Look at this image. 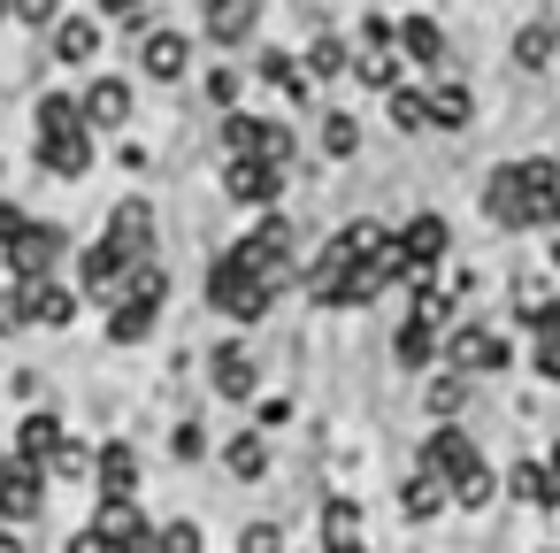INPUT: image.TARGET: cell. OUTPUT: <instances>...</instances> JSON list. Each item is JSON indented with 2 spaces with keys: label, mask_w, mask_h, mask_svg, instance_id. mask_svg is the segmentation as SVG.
I'll use <instances>...</instances> for the list:
<instances>
[{
  "label": "cell",
  "mask_w": 560,
  "mask_h": 553,
  "mask_svg": "<svg viewBox=\"0 0 560 553\" xmlns=\"http://www.w3.org/2000/svg\"><path fill=\"white\" fill-rule=\"evenodd\" d=\"M78 108H85V131H124L131 124V108H139V93H131V78H93L85 93H78Z\"/></svg>",
  "instance_id": "ac0fdd59"
},
{
  "label": "cell",
  "mask_w": 560,
  "mask_h": 553,
  "mask_svg": "<svg viewBox=\"0 0 560 553\" xmlns=\"http://www.w3.org/2000/svg\"><path fill=\"white\" fill-rule=\"evenodd\" d=\"M438 354H445V331H438L422 308H399V323H392V361H399V369H415V377H430V369H438Z\"/></svg>",
  "instance_id": "7c38bea8"
},
{
  "label": "cell",
  "mask_w": 560,
  "mask_h": 553,
  "mask_svg": "<svg viewBox=\"0 0 560 553\" xmlns=\"http://www.w3.org/2000/svg\"><path fill=\"white\" fill-rule=\"evenodd\" d=\"M300 70H307V85H338V78H353V39L323 32V39L300 55Z\"/></svg>",
  "instance_id": "f1b7e54d"
},
{
  "label": "cell",
  "mask_w": 560,
  "mask_h": 553,
  "mask_svg": "<svg viewBox=\"0 0 560 553\" xmlns=\"http://www.w3.org/2000/svg\"><path fill=\"white\" fill-rule=\"evenodd\" d=\"M208 47H246L261 32V0H208Z\"/></svg>",
  "instance_id": "484cf974"
},
{
  "label": "cell",
  "mask_w": 560,
  "mask_h": 553,
  "mask_svg": "<svg viewBox=\"0 0 560 553\" xmlns=\"http://www.w3.org/2000/svg\"><path fill=\"white\" fill-rule=\"evenodd\" d=\"M468 400H476L468 377H453V369H430V377H422V407H430V423H460Z\"/></svg>",
  "instance_id": "4316f807"
},
{
  "label": "cell",
  "mask_w": 560,
  "mask_h": 553,
  "mask_svg": "<svg viewBox=\"0 0 560 553\" xmlns=\"http://www.w3.org/2000/svg\"><path fill=\"white\" fill-rule=\"evenodd\" d=\"M124 277H131V262L101 239V246H78V292L93 300V308H116L124 300Z\"/></svg>",
  "instance_id": "5bb4252c"
},
{
  "label": "cell",
  "mask_w": 560,
  "mask_h": 553,
  "mask_svg": "<svg viewBox=\"0 0 560 553\" xmlns=\"http://www.w3.org/2000/svg\"><path fill=\"white\" fill-rule=\"evenodd\" d=\"M545 476H552V492H560V430L545 438Z\"/></svg>",
  "instance_id": "9f6ffc18"
},
{
  "label": "cell",
  "mask_w": 560,
  "mask_h": 553,
  "mask_svg": "<svg viewBox=\"0 0 560 553\" xmlns=\"http://www.w3.org/2000/svg\"><path fill=\"white\" fill-rule=\"evenodd\" d=\"M62 254H70V231L62 223H24V239L9 246V269H16V285H32V277H55Z\"/></svg>",
  "instance_id": "8fae6325"
},
{
  "label": "cell",
  "mask_w": 560,
  "mask_h": 553,
  "mask_svg": "<svg viewBox=\"0 0 560 553\" xmlns=\"http://www.w3.org/2000/svg\"><path fill=\"white\" fill-rule=\"evenodd\" d=\"M384 116H392V131H407V139H422V131H430V93L399 78V85L384 93Z\"/></svg>",
  "instance_id": "e575fe53"
},
{
  "label": "cell",
  "mask_w": 560,
  "mask_h": 553,
  "mask_svg": "<svg viewBox=\"0 0 560 553\" xmlns=\"http://www.w3.org/2000/svg\"><path fill=\"white\" fill-rule=\"evenodd\" d=\"M101 9V24H124V32H147V16H154V0H93Z\"/></svg>",
  "instance_id": "7bdbcfd3"
},
{
  "label": "cell",
  "mask_w": 560,
  "mask_h": 553,
  "mask_svg": "<svg viewBox=\"0 0 560 553\" xmlns=\"http://www.w3.org/2000/svg\"><path fill=\"white\" fill-rule=\"evenodd\" d=\"M0 469H9V446H0Z\"/></svg>",
  "instance_id": "6125c7cd"
},
{
  "label": "cell",
  "mask_w": 560,
  "mask_h": 553,
  "mask_svg": "<svg viewBox=\"0 0 560 553\" xmlns=\"http://www.w3.org/2000/svg\"><path fill=\"white\" fill-rule=\"evenodd\" d=\"M32 154H39V170H47V177L78 185V177L93 170V131H55V139H39Z\"/></svg>",
  "instance_id": "d4e9b609"
},
{
  "label": "cell",
  "mask_w": 560,
  "mask_h": 553,
  "mask_svg": "<svg viewBox=\"0 0 560 553\" xmlns=\"http://www.w3.org/2000/svg\"><path fill=\"white\" fill-rule=\"evenodd\" d=\"M254 78H261V85H277L284 101H307V93H315V85H307V70H300V55H284V47H261V55H254Z\"/></svg>",
  "instance_id": "836d02e7"
},
{
  "label": "cell",
  "mask_w": 560,
  "mask_h": 553,
  "mask_svg": "<svg viewBox=\"0 0 560 553\" xmlns=\"http://www.w3.org/2000/svg\"><path fill=\"white\" fill-rule=\"evenodd\" d=\"M62 438H70V430H62V415H55V407H32V415L16 423V438H9V461H32V469H47Z\"/></svg>",
  "instance_id": "cb8c5ba5"
},
{
  "label": "cell",
  "mask_w": 560,
  "mask_h": 553,
  "mask_svg": "<svg viewBox=\"0 0 560 553\" xmlns=\"http://www.w3.org/2000/svg\"><path fill=\"white\" fill-rule=\"evenodd\" d=\"M392 507H399L407 522H438V515H453L445 484H438V476H422V469H415V476H399V499H392Z\"/></svg>",
  "instance_id": "1f68e13d"
},
{
  "label": "cell",
  "mask_w": 560,
  "mask_h": 553,
  "mask_svg": "<svg viewBox=\"0 0 560 553\" xmlns=\"http://www.w3.org/2000/svg\"><path fill=\"white\" fill-rule=\"evenodd\" d=\"M208 384H215V400H261V354L254 346H238V338H223L215 354H208Z\"/></svg>",
  "instance_id": "30bf717a"
},
{
  "label": "cell",
  "mask_w": 560,
  "mask_h": 553,
  "mask_svg": "<svg viewBox=\"0 0 560 553\" xmlns=\"http://www.w3.org/2000/svg\"><path fill=\"white\" fill-rule=\"evenodd\" d=\"M16 331H32V308H24V285H9V292H0V338H16Z\"/></svg>",
  "instance_id": "c3c4849f"
},
{
  "label": "cell",
  "mask_w": 560,
  "mask_h": 553,
  "mask_svg": "<svg viewBox=\"0 0 560 553\" xmlns=\"http://www.w3.org/2000/svg\"><path fill=\"white\" fill-rule=\"evenodd\" d=\"M323 254H330V262H392V223H384V216H353V223L330 231Z\"/></svg>",
  "instance_id": "44dd1931"
},
{
  "label": "cell",
  "mask_w": 560,
  "mask_h": 553,
  "mask_svg": "<svg viewBox=\"0 0 560 553\" xmlns=\"http://www.w3.org/2000/svg\"><path fill=\"white\" fill-rule=\"evenodd\" d=\"M154 323H162V308H147V300H116V308H108V346H147Z\"/></svg>",
  "instance_id": "d590c367"
},
{
  "label": "cell",
  "mask_w": 560,
  "mask_h": 553,
  "mask_svg": "<svg viewBox=\"0 0 560 553\" xmlns=\"http://www.w3.org/2000/svg\"><path fill=\"white\" fill-rule=\"evenodd\" d=\"M529 377H537V384H560V331L529 338Z\"/></svg>",
  "instance_id": "f6af8a7d"
},
{
  "label": "cell",
  "mask_w": 560,
  "mask_h": 553,
  "mask_svg": "<svg viewBox=\"0 0 560 553\" xmlns=\"http://www.w3.org/2000/svg\"><path fill=\"white\" fill-rule=\"evenodd\" d=\"M154 553H208L200 515H170V522H154Z\"/></svg>",
  "instance_id": "60d3db41"
},
{
  "label": "cell",
  "mask_w": 560,
  "mask_h": 553,
  "mask_svg": "<svg viewBox=\"0 0 560 553\" xmlns=\"http://www.w3.org/2000/svg\"><path fill=\"white\" fill-rule=\"evenodd\" d=\"M238 262H246L277 300H284V292L300 285V231H292V216H284V208H261V216H254V231L238 239Z\"/></svg>",
  "instance_id": "3957f363"
},
{
  "label": "cell",
  "mask_w": 560,
  "mask_h": 553,
  "mask_svg": "<svg viewBox=\"0 0 560 553\" xmlns=\"http://www.w3.org/2000/svg\"><path fill=\"white\" fill-rule=\"evenodd\" d=\"M47 476H93V446L62 438V446H55V461H47Z\"/></svg>",
  "instance_id": "bcb514c9"
},
{
  "label": "cell",
  "mask_w": 560,
  "mask_h": 553,
  "mask_svg": "<svg viewBox=\"0 0 560 553\" xmlns=\"http://www.w3.org/2000/svg\"><path fill=\"white\" fill-rule=\"evenodd\" d=\"M208 101L215 108H238V70H208Z\"/></svg>",
  "instance_id": "816d5d0a"
},
{
  "label": "cell",
  "mask_w": 560,
  "mask_h": 553,
  "mask_svg": "<svg viewBox=\"0 0 560 553\" xmlns=\"http://www.w3.org/2000/svg\"><path fill=\"white\" fill-rule=\"evenodd\" d=\"M552 55H560V39H552V24H545V16H537V24H522V32L506 39V62H514V70H529V78H537V70H552Z\"/></svg>",
  "instance_id": "d6a6232c"
},
{
  "label": "cell",
  "mask_w": 560,
  "mask_h": 553,
  "mask_svg": "<svg viewBox=\"0 0 560 553\" xmlns=\"http://www.w3.org/2000/svg\"><path fill=\"white\" fill-rule=\"evenodd\" d=\"M483 461V446H476V430L468 423H430L422 430V453H415V469L422 476H438V484H453L460 469H476Z\"/></svg>",
  "instance_id": "ba28073f"
},
{
  "label": "cell",
  "mask_w": 560,
  "mask_h": 553,
  "mask_svg": "<svg viewBox=\"0 0 560 553\" xmlns=\"http://www.w3.org/2000/svg\"><path fill=\"white\" fill-rule=\"evenodd\" d=\"M0 553H24V538H16V530H0Z\"/></svg>",
  "instance_id": "680465c9"
},
{
  "label": "cell",
  "mask_w": 560,
  "mask_h": 553,
  "mask_svg": "<svg viewBox=\"0 0 560 553\" xmlns=\"http://www.w3.org/2000/svg\"><path fill=\"white\" fill-rule=\"evenodd\" d=\"M9 16L32 24V32H55L62 24V0H9Z\"/></svg>",
  "instance_id": "7dc6e473"
},
{
  "label": "cell",
  "mask_w": 560,
  "mask_h": 553,
  "mask_svg": "<svg viewBox=\"0 0 560 553\" xmlns=\"http://www.w3.org/2000/svg\"><path fill=\"white\" fill-rule=\"evenodd\" d=\"M284 185H292V170H277V162H254V154H231L223 162V200L231 208H284Z\"/></svg>",
  "instance_id": "52a82bcc"
},
{
  "label": "cell",
  "mask_w": 560,
  "mask_h": 553,
  "mask_svg": "<svg viewBox=\"0 0 560 553\" xmlns=\"http://www.w3.org/2000/svg\"><path fill=\"white\" fill-rule=\"evenodd\" d=\"M124 300L170 308V269H162V262H131V277H124Z\"/></svg>",
  "instance_id": "b9f144b4"
},
{
  "label": "cell",
  "mask_w": 560,
  "mask_h": 553,
  "mask_svg": "<svg viewBox=\"0 0 560 553\" xmlns=\"http://www.w3.org/2000/svg\"><path fill=\"white\" fill-rule=\"evenodd\" d=\"M315 530H323V545H346V538H361V499L330 492V499L315 507Z\"/></svg>",
  "instance_id": "74e56055"
},
{
  "label": "cell",
  "mask_w": 560,
  "mask_h": 553,
  "mask_svg": "<svg viewBox=\"0 0 560 553\" xmlns=\"http://www.w3.org/2000/svg\"><path fill=\"white\" fill-rule=\"evenodd\" d=\"M93 484H101V499H139V446L131 438L93 446Z\"/></svg>",
  "instance_id": "603a6c76"
},
{
  "label": "cell",
  "mask_w": 560,
  "mask_h": 553,
  "mask_svg": "<svg viewBox=\"0 0 560 553\" xmlns=\"http://www.w3.org/2000/svg\"><path fill=\"white\" fill-rule=\"evenodd\" d=\"M55 62H70V70L101 62V16H62L55 24Z\"/></svg>",
  "instance_id": "83f0119b"
},
{
  "label": "cell",
  "mask_w": 560,
  "mask_h": 553,
  "mask_svg": "<svg viewBox=\"0 0 560 553\" xmlns=\"http://www.w3.org/2000/svg\"><path fill=\"white\" fill-rule=\"evenodd\" d=\"M307 553H330V545H323V538H315V545H307Z\"/></svg>",
  "instance_id": "94428289"
},
{
  "label": "cell",
  "mask_w": 560,
  "mask_h": 553,
  "mask_svg": "<svg viewBox=\"0 0 560 553\" xmlns=\"http://www.w3.org/2000/svg\"><path fill=\"white\" fill-rule=\"evenodd\" d=\"M62 553H116V545H108V538L85 522V530H70V545H62Z\"/></svg>",
  "instance_id": "11a10c76"
},
{
  "label": "cell",
  "mask_w": 560,
  "mask_h": 553,
  "mask_svg": "<svg viewBox=\"0 0 560 553\" xmlns=\"http://www.w3.org/2000/svg\"><path fill=\"white\" fill-rule=\"evenodd\" d=\"M422 93H430V131H476V85L468 78L438 70Z\"/></svg>",
  "instance_id": "ffe728a7"
},
{
  "label": "cell",
  "mask_w": 560,
  "mask_h": 553,
  "mask_svg": "<svg viewBox=\"0 0 560 553\" xmlns=\"http://www.w3.org/2000/svg\"><path fill=\"white\" fill-rule=\"evenodd\" d=\"M545 553H560V538H552V545H545Z\"/></svg>",
  "instance_id": "be15d7a7"
},
{
  "label": "cell",
  "mask_w": 560,
  "mask_h": 553,
  "mask_svg": "<svg viewBox=\"0 0 560 553\" xmlns=\"http://www.w3.org/2000/svg\"><path fill=\"white\" fill-rule=\"evenodd\" d=\"M483 216L506 239H529V231L552 239L560 231V154H506V162H491Z\"/></svg>",
  "instance_id": "6da1fadb"
},
{
  "label": "cell",
  "mask_w": 560,
  "mask_h": 553,
  "mask_svg": "<svg viewBox=\"0 0 560 553\" xmlns=\"http://www.w3.org/2000/svg\"><path fill=\"white\" fill-rule=\"evenodd\" d=\"M315 147H323V162H361V116L330 108V116H323V131H315Z\"/></svg>",
  "instance_id": "8d00e7d4"
},
{
  "label": "cell",
  "mask_w": 560,
  "mask_h": 553,
  "mask_svg": "<svg viewBox=\"0 0 560 553\" xmlns=\"http://www.w3.org/2000/svg\"><path fill=\"white\" fill-rule=\"evenodd\" d=\"M545 24H552V39H560V0H552V9H545Z\"/></svg>",
  "instance_id": "91938a15"
},
{
  "label": "cell",
  "mask_w": 560,
  "mask_h": 553,
  "mask_svg": "<svg viewBox=\"0 0 560 553\" xmlns=\"http://www.w3.org/2000/svg\"><path fill=\"white\" fill-rule=\"evenodd\" d=\"M223 469H231L238 484H261V476H269V430H231V438H223Z\"/></svg>",
  "instance_id": "f546056e"
},
{
  "label": "cell",
  "mask_w": 560,
  "mask_h": 553,
  "mask_svg": "<svg viewBox=\"0 0 560 553\" xmlns=\"http://www.w3.org/2000/svg\"><path fill=\"white\" fill-rule=\"evenodd\" d=\"M392 262H399V285H430L445 262H453V216L445 208H415L407 223H392Z\"/></svg>",
  "instance_id": "7a4b0ae2"
},
{
  "label": "cell",
  "mask_w": 560,
  "mask_h": 553,
  "mask_svg": "<svg viewBox=\"0 0 560 553\" xmlns=\"http://www.w3.org/2000/svg\"><path fill=\"white\" fill-rule=\"evenodd\" d=\"M39 507H47V469L9 461V469H0V522L24 530V522H39Z\"/></svg>",
  "instance_id": "2e32d148"
},
{
  "label": "cell",
  "mask_w": 560,
  "mask_h": 553,
  "mask_svg": "<svg viewBox=\"0 0 560 553\" xmlns=\"http://www.w3.org/2000/svg\"><path fill=\"white\" fill-rule=\"evenodd\" d=\"M32 124H39V139H55V131H85V108H78V93H39Z\"/></svg>",
  "instance_id": "f35d334b"
},
{
  "label": "cell",
  "mask_w": 560,
  "mask_h": 553,
  "mask_svg": "<svg viewBox=\"0 0 560 553\" xmlns=\"http://www.w3.org/2000/svg\"><path fill=\"white\" fill-rule=\"evenodd\" d=\"M353 78H361L369 93H392V85L407 78V62H399V47H376V55H353Z\"/></svg>",
  "instance_id": "ab89813d"
},
{
  "label": "cell",
  "mask_w": 560,
  "mask_h": 553,
  "mask_svg": "<svg viewBox=\"0 0 560 553\" xmlns=\"http://www.w3.org/2000/svg\"><path fill=\"white\" fill-rule=\"evenodd\" d=\"M238 553H292V538H284V522H246Z\"/></svg>",
  "instance_id": "ee69618b"
},
{
  "label": "cell",
  "mask_w": 560,
  "mask_h": 553,
  "mask_svg": "<svg viewBox=\"0 0 560 553\" xmlns=\"http://www.w3.org/2000/svg\"><path fill=\"white\" fill-rule=\"evenodd\" d=\"M24 223H32V216H24V208H16V200H0V254H9V246H16V239H24Z\"/></svg>",
  "instance_id": "f5cc1de1"
},
{
  "label": "cell",
  "mask_w": 560,
  "mask_h": 553,
  "mask_svg": "<svg viewBox=\"0 0 560 553\" xmlns=\"http://www.w3.org/2000/svg\"><path fill=\"white\" fill-rule=\"evenodd\" d=\"M277 423H292V400H254V430H277Z\"/></svg>",
  "instance_id": "db71d44e"
},
{
  "label": "cell",
  "mask_w": 560,
  "mask_h": 553,
  "mask_svg": "<svg viewBox=\"0 0 560 553\" xmlns=\"http://www.w3.org/2000/svg\"><path fill=\"white\" fill-rule=\"evenodd\" d=\"M445 499H453V515H483V507H499V469H491V461L460 469V476L445 484Z\"/></svg>",
  "instance_id": "4dcf8cb0"
},
{
  "label": "cell",
  "mask_w": 560,
  "mask_h": 553,
  "mask_svg": "<svg viewBox=\"0 0 560 553\" xmlns=\"http://www.w3.org/2000/svg\"><path fill=\"white\" fill-rule=\"evenodd\" d=\"M139 70H147L154 85H177V78L192 70V32H170V24L139 32Z\"/></svg>",
  "instance_id": "e0dca14e"
},
{
  "label": "cell",
  "mask_w": 560,
  "mask_h": 553,
  "mask_svg": "<svg viewBox=\"0 0 560 553\" xmlns=\"http://www.w3.org/2000/svg\"><path fill=\"white\" fill-rule=\"evenodd\" d=\"M124 262H154V239H162V223H154V208L131 193V200H116V216H108V231H101Z\"/></svg>",
  "instance_id": "4fadbf2b"
},
{
  "label": "cell",
  "mask_w": 560,
  "mask_h": 553,
  "mask_svg": "<svg viewBox=\"0 0 560 553\" xmlns=\"http://www.w3.org/2000/svg\"><path fill=\"white\" fill-rule=\"evenodd\" d=\"M200 292H208V308L223 315V323H238V331H254V323H269V308H277V292L238 262V246H223L215 262H208V277H200Z\"/></svg>",
  "instance_id": "277c9868"
},
{
  "label": "cell",
  "mask_w": 560,
  "mask_h": 553,
  "mask_svg": "<svg viewBox=\"0 0 560 553\" xmlns=\"http://www.w3.org/2000/svg\"><path fill=\"white\" fill-rule=\"evenodd\" d=\"M215 139H223V162H231V154H254V162L292 170V154H300V131H292L284 116H246V108H223Z\"/></svg>",
  "instance_id": "8992f818"
},
{
  "label": "cell",
  "mask_w": 560,
  "mask_h": 553,
  "mask_svg": "<svg viewBox=\"0 0 560 553\" xmlns=\"http://www.w3.org/2000/svg\"><path fill=\"white\" fill-rule=\"evenodd\" d=\"M392 47H399V62L422 70V78L453 70V47H445V24H438V16H399V24H392Z\"/></svg>",
  "instance_id": "9c48e42d"
},
{
  "label": "cell",
  "mask_w": 560,
  "mask_h": 553,
  "mask_svg": "<svg viewBox=\"0 0 560 553\" xmlns=\"http://www.w3.org/2000/svg\"><path fill=\"white\" fill-rule=\"evenodd\" d=\"M376 47H392V16H361V39H353V55H376Z\"/></svg>",
  "instance_id": "681fc988"
},
{
  "label": "cell",
  "mask_w": 560,
  "mask_h": 553,
  "mask_svg": "<svg viewBox=\"0 0 560 553\" xmlns=\"http://www.w3.org/2000/svg\"><path fill=\"white\" fill-rule=\"evenodd\" d=\"M499 499L537 507V515H560V492H552V476H545V453H514V461L499 469Z\"/></svg>",
  "instance_id": "9a60e30c"
},
{
  "label": "cell",
  "mask_w": 560,
  "mask_h": 553,
  "mask_svg": "<svg viewBox=\"0 0 560 553\" xmlns=\"http://www.w3.org/2000/svg\"><path fill=\"white\" fill-rule=\"evenodd\" d=\"M438 369H453V377H468V384L506 377V369H514V331H499V323H483V315H460V323L445 331Z\"/></svg>",
  "instance_id": "5b68a950"
},
{
  "label": "cell",
  "mask_w": 560,
  "mask_h": 553,
  "mask_svg": "<svg viewBox=\"0 0 560 553\" xmlns=\"http://www.w3.org/2000/svg\"><path fill=\"white\" fill-rule=\"evenodd\" d=\"M93 530H101L116 553H154V522H147L139 499H101V507H93Z\"/></svg>",
  "instance_id": "d6986e66"
},
{
  "label": "cell",
  "mask_w": 560,
  "mask_h": 553,
  "mask_svg": "<svg viewBox=\"0 0 560 553\" xmlns=\"http://www.w3.org/2000/svg\"><path fill=\"white\" fill-rule=\"evenodd\" d=\"M545 277H552V285H560V231H552V239H545Z\"/></svg>",
  "instance_id": "6f0895ef"
},
{
  "label": "cell",
  "mask_w": 560,
  "mask_h": 553,
  "mask_svg": "<svg viewBox=\"0 0 560 553\" xmlns=\"http://www.w3.org/2000/svg\"><path fill=\"white\" fill-rule=\"evenodd\" d=\"M170 453H177V461H200V453H208V430H200V423H177V430H170Z\"/></svg>",
  "instance_id": "f907efd6"
},
{
  "label": "cell",
  "mask_w": 560,
  "mask_h": 553,
  "mask_svg": "<svg viewBox=\"0 0 560 553\" xmlns=\"http://www.w3.org/2000/svg\"><path fill=\"white\" fill-rule=\"evenodd\" d=\"M24 308H32V323H39V331H70V323H78V308H85V292H78V285H62V277H32V285H24Z\"/></svg>",
  "instance_id": "7402d4cb"
}]
</instances>
